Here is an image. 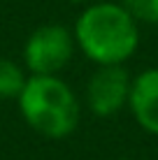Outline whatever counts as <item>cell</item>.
I'll use <instances>...</instances> for the list:
<instances>
[{"mask_svg":"<svg viewBox=\"0 0 158 160\" xmlns=\"http://www.w3.org/2000/svg\"><path fill=\"white\" fill-rule=\"evenodd\" d=\"M74 44L95 65H123L140 47V23L121 2H95L74 21Z\"/></svg>","mask_w":158,"mask_h":160,"instance_id":"6da1fadb","label":"cell"},{"mask_svg":"<svg viewBox=\"0 0 158 160\" xmlns=\"http://www.w3.org/2000/svg\"><path fill=\"white\" fill-rule=\"evenodd\" d=\"M16 102L23 121L47 139L70 137L81 118L77 95L58 74H28Z\"/></svg>","mask_w":158,"mask_h":160,"instance_id":"7a4b0ae2","label":"cell"},{"mask_svg":"<svg viewBox=\"0 0 158 160\" xmlns=\"http://www.w3.org/2000/svg\"><path fill=\"white\" fill-rule=\"evenodd\" d=\"M74 35L61 23L35 28L23 44V68L30 74H61L74 56Z\"/></svg>","mask_w":158,"mask_h":160,"instance_id":"3957f363","label":"cell"},{"mask_svg":"<svg viewBox=\"0 0 158 160\" xmlns=\"http://www.w3.org/2000/svg\"><path fill=\"white\" fill-rule=\"evenodd\" d=\"M133 77L126 65H95L86 81V107L100 118L116 116L128 107Z\"/></svg>","mask_w":158,"mask_h":160,"instance_id":"277c9868","label":"cell"},{"mask_svg":"<svg viewBox=\"0 0 158 160\" xmlns=\"http://www.w3.org/2000/svg\"><path fill=\"white\" fill-rule=\"evenodd\" d=\"M128 109L144 132L158 137V68H146L133 77Z\"/></svg>","mask_w":158,"mask_h":160,"instance_id":"5b68a950","label":"cell"},{"mask_svg":"<svg viewBox=\"0 0 158 160\" xmlns=\"http://www.w3.org/2000/svg\"><path fill=\"white\" fill-rule=\"evenodd\" d=\"M26 68L9 58H0V100H16L26 86Z\"/></svg>","mask_w":158,"mask_h":160,"instance_id":"8992f818","label":"cell"},{"mask_svg":"<svg viewBox=\"0 0 158 160\" xmlns=\"http://www.w3.org/2000/svg\"><path fill=\"white\" fill-rule=\"evenodd\" d=\"M137 23L158 26V0H121Z\"/></svg>","mask_w":158,"mask_h":160,"instance_id":"52a82bcc","label":"cell"},{"mask_svg":"<svg viewBox=\"0 0 158 160\" xmlns=\"http://www.w3.org/2000/svg\"><path fill=\"white\" fill-rule=\"evenodd\" d=\"M72 2H74V5H81V2H86V0H72Z\"/></svg>","mask_w":158,"mask_h":160,"instance_id":"ba28073f","label":"cell"},{"mask_svg":"<svg viewBox=\"0 0 158 160\" xmlns=\"http://www.w3.org/2000/svg\"><path fill=\"white\" fill-rule=\"evenodd\" d=\"M116 160H130V158H116Z\"/></svg>","mask_w":158,"mask_h":160,"instance_id":"9c48e42d","label":"cell"}]
</instances>
